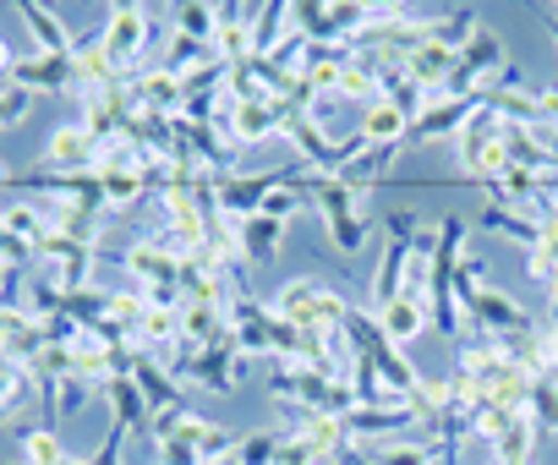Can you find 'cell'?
<instances>
[{
	"instance_id": "cell-24",
	"label": "cell",
	"mask_w": 558,
	"mask_h": 465,
	"mask_svg": "<svg viewBox=\"0 0 558 465\" xmlns=\"http://www.w3.org/2000/svg\"><path fill=\"white\" fill-rule=\"evenodd\" d=\"M454 61H460L454 50H444V45H433V39H427V45H416L400 66H405V77H411V83H422V88L438 99V94H444V83L454 77Z\"/></svg>"
},
{
	"instance_id": "cell-14",
	"label": "cell",
	"mask_w": 558,
	"mask_h": 465,
	"mask_svg": "<svg viewBox=\"0 0 558 465\" xmlns=\"http://www.w3.org/2000/svg\"><path fill=\"white\" fill-rule=\"evenodd\" d=\"M460 313H465V334H471V329H476V334H525V329H531V318L520 313V302L504 296V291H493V285L476 291Z\"/></svg>"
},
{
	"instance_id": "cell-18",
	"label": "cell",
	"mask_w": 558,
	"mask_h": 465,
	"mask_svg": "<svg viewBox=\"0 0 558 465\" xmlns=\"http://www.w3.org/2000/svg\"><path fill=\"white\" fill-rule=\"evenodd\" d=\"M132 383L143 389V400H148V411L154 416H165V411H186V394H181V378L159 362V356H137V367H132Z\"/></svg>"
},
{
	"instance_id": "cell-33",
	"label": "cell",
	"mask_w": 558,
	"mask_h": 465,
	"mask_svg": "<svg viewBox=\"0 0 558 465\" xmlns=\"http://www.w3.org/2000/svg\"><path fill=\"white\" fill-rule=\"evenodd\" d=\"M17 443H23V460H28V465H66V460H72L66 443H61V432H56L50 421L17 427Z\"/></svg>"
},
{
	"instance_id": "cell-7",
	"label": "cell",
	"mask_w": 558,
	"mask_h": 465,
	"mask_svg": "<svg viewBox=\"0 0 558 465\" xmlns=\"http://www.w3.org/2000/svg\"><path fill=\"white\" fill-rule=\"evenodd\" d=\"M170 372L175 378H192V383H203V389H214V394H230L235 383H241V372H246V356H241V345H235V334H225L219 345H197V351H175V362H170Z\"/></svg>"
},
{
	"instance_id": "cell-12",
	"label": "cell",
	"mask_w": 558,
	"mask_h": 465,
	"mask_svg": "<svg viewBox=\"0 0 558 465\" xmlns=\"http://www.w3.org/2000/svg\"><path fill=\"white\" fill-rule=\"evenodd\" d=\"M286 132V105L279 99H235L230 105V126H225V137L246 154V148H257V143H268V137H279Z\"/></svg>"
},
{
	"instance_id": "cell-39",
	"label": "cell",
	"mask_w": 558,
	"mask_h": 465,
	"mask_svg": "<svg viewBox=\"0 0 558 465\" xmlns=\"http://www.w3.org/2000/svg\"><path fill=\"white\" fill-rule=\"evenodd\" d=\"M482 274H487V264H482L476 253H465V258L454 264V302H460V307H465L476 291H487V280H482Z\"/></svg>"
},
{
	"instance_id": "cell-22",
	"label": "cell",
	"mask_w": 558,
	"mask_h": 465,
	"mask_svg": "<svg viewBox=\"0 0 558 465\" xmlns=\"http://www.w3.org/2000/svg\"><path fill=\"white\" fill-rule=\"evenodd\" d=\"M17 17L28 23V34H34V45L45 50V56H61V61H72L83 45L66 34V23L50 12V7H39V0H17Z\"/></svg>"
},
{
	"instance_id": "cell-29",
	"label": "cell",
	"mask_w": 558,
	"mask_h": 465,
	"mask_svg": "<svg viewBox=\"0 0 558 465\" xmlns=\"http://www.w3.org/2000/svg\"><path fill=\"white\" fill-rule=\"evenodd\" d=\"M378 323H384V334H389L395 345H411L422 329H433V318H427V302H416V296H395V302L378 313Z\"/></svg>"
},
{
	"instance_id": "cell-9",
	"label": "cell",
	"mask_w": 558,
	"mask_h": 465,
	"mask_svg": "<svg viewBox=\"0 0 558 465\" xmlns=\"http://www.w3.org/2000/svg\"><path fill=\"white\" fill-rule=\"evenodd\" d=\"M99 143H94V132L83 126V121H72V126H61L50 143H45V159H39V170L45 175H61V181H72V175H94L99 170Z\"/></svg>"
},
{
	"instance_id": "cell-2",
	"label": "cell",
	"mask_w": 558,
	"mask_h": 465,
	"mask_svg": "<svg viewBox=\"0 0 558 465\" xmlns=\"http://www.w3.org/2000/svg\"><path fill=\"white\" fill-rule=\"evenodd\" d=\"M286 323H296L302 334H340L345 329V318H351V302L335 291V285H324V280H313V274H302V280H286L274 291V302H268Z\"/></svg>"
},
{
	"instance_id": "cell-17",
	"label": "cell",
	"mask_w": 558,
	"mask_h": 465,
	"mask_svg": "<svg viewBox=\"0 0 558 465\" xmlns=\"http://www.w3.org/2000/svg\"><path fill=\"white\" fill-rule=\"evenodd\" d=\"M235 247H241L246 269H263V264L279 258V247H286V224L268 219V213H246V219H235Z\"/></svg>"
},
{
	"instance_id": "cell-44",
	"label": "cell",
	"mask_w": 558,
	"mask_h": 465,
	"mask_svg": "<svg viewBox=\"0 0 558 465\" xmlns=\"http://www.w3.org/2000/svg\"><path fill=\"white\" fill-rule=\"evenodd\" d=\"M542 23H547V34H553V45H558V7H547V12H542Z\"/></svg>"
},
{
	"instance_id": "cell-28",
	"label": "cell",
	"mask_w": 558,
	"mask_h": 465,
	"mask_svg": "<svg viewBox=\"0 0 558 465\" xmlns=\"http://www.w3.org/2000/svg\"><path fill=\"white\" fill-rule=\"evenodd\" d=\"M291 28H296V23H291L286 0H263V7L252 12V56H274L279 45H286Z\"/></svg>"
},
{
	"instance_id": "cell-11",
	"label": "cell",
	"mask_w": 558,
	"mask_h": 465,
	"mask_svg": "<svg viewBox=\"0 0 558 465\" xmlns=\"http://www.w3.org/2000/svg\"><path fill=\"white\" fill-rule=\"evenodd\" d=\"M94 258H99V247L72 242V236H50V242L39 247V274H45V280H56L66 296H77V291H88Z\"/></svg>"
},
{
	"instance_id": "cell-40",
	"label": "cell",
	"mask_w": 558,
	"mask_h": 465,
	"mask_svg": "<svg viewBox=\"0 0 558 465\" xmlns=\"http://www.w3.org/2000/svg\"><path fill=\"white\" fill-rule=\"evenodd\" d=\"M28 105H34V94H23V88H0V132L17 126V121L28 115Z\"/></svg>"
},
{
	"instance_id": "cell-37",
	"label": "cell",
	"mask_w": 558,
	"mask_h": 465,
	"mask_svg": "<svg viewBox=\"0 0 558 465\" xmlns=\"http://www.w3.org/2000/svg\"><path fill=\"white\" fill-rule=\"evenodd\" d=\"M274 449H279V427H257L235 443V465H274Z\"/></svg>"
},
{
	"instance_id": "cell-32",
	"label": "cell",
	"mask_w": 558,
	"mask_h": 465,
	"mask_svg": "<svg viewBox=\"0 0 558 465\" xmlns=\"http://www.w3.org/2000/svg\"><path fill=\"white\" fill-rule=\"evenodd\" d=\"M165 17H170V34L197 39V45H214V34H219V12L203 7V0H181V7H165Z\"/></svg>"
},
{
	"instance_id": "cell-30",
	"label": "cell",
	"mask_w": 558,
	"mask_h": 465,
	"mask_svg": "<svg viewBox=\"0 0 558 465\" xmlns=\"http://www.w3.org/2000/svg\"><path fill=\"white\" fill-rule=\"evenodd\" d=\"M0 224H7L17 242H28V247H34V258H39V247H45V242L56 236L39 203H0Z\"/></svg>"
},
{
	"instance_id": "cell-45",
	"label": "cell",
	"mask_w": 558,
	"mask_h": 465,
	"mask_svg": "<svg viewBox=\"0 0 558 465\" xmlns=\"http://www.w3.org/2000/svg\"><path fill=\"white\" fill-rule=\"evenodd\" d=\"M12 181V170H7V159H0V186H7Z\"/></svg>"
},
{
	"instance_id": "cell-13",
	"label": "cell",
	"mask_w": 558,
	"mask_h": 465,
	"mask_svg": "<svg viewBox=\"0 0 558 465\" xmlns=\"http://www.w3.org/2000/svg\"><path fill=\"white\" fill-rule=\"evenodd\" d=\"M476 110H482L476 94H465V99H433V105L411 121L405 148H427V143H438V137H460V126H465Z\"/></svg>"
},
{
	"instance_id": "cell-47",
	"label": "cell",
	"mask_w": 558,
	"mask_h": 465,
	"mask_svg": "<svg viewBox=\"0 0 558 465\" xmlns=\"http://www.w3.org/2000/svg\"><path fill=\"white\" fill-rule=\"evenodd\" d=\"M547 378H553V383H558V367H553V372H547Z\"/></svg>"
},
{
	"instance_id": "cell-25",
	"label": "cell",
	"mask_w": 558,
	"mask_h": 465,
	"mask_svg": "<svg viewBox=\"0 0 558 465\" xmlns=\"http://www.w3.org/2000/svg\"><path fill=\"white\" fill-rule=\"evenodd\" d=\"M39 394V378L28 362H12V356H0V427H7L17 411H28Z\"/></svg>"
},
{
	"instance_id": "cell-3",
	"label": "cell",
	"mask_w": 558,
	"mask_h": 465,
	"mask_svg": "<svg viewBox=\"0 0 558 465\" xmlns=\"http://www.w3.org/2000/svg\"><path fill=\"white\" fill-rule=\"evenodd\" d=\"M154 12H159V7H132V0H116L105 34L94 39V45H99V56H105L126 83L148 72L143 61H148V39H154Z\"/></svg>"
},
{
	"instance_id": "cell-26",
	"label": "cell",
	"mask_w": 558,
	"mask_h": 465,
	"mask_svg": "<svg viewBox=\"0 0 558 465\" xmlns=\"http://www.w3.org/2000/svg\"><path fill=\"white\" fill-rule=\"evenodd\" d=\"M94 389H99V383H88L83 372H66L61 383H50V389H39V394H45V405H50V427L61 432V421H72V416H83V405L94 400Z\"/></svg>"
},
{
	"instance_id": "cell-1",
	"label": "cell",
	"mask_w": 558,
	"mask_h": 465,
	"mask_svg": "<svg viewBox=\"0 0 558 465\" xmlns=\"http://www.w3.org/2000/svg\"><path fill=\"white\" fill-rule=\"evenodd\" d=\"M268 394L291 411H318V416H351L356 411L351 378H324L302 362H268Z\"/></svg>"
},
{
	"instance_id": "cell-4",
	"label": "cell",
	"mask_w": 558,
	"mask_h": 465,
	"mask_svg": "<svg viewBox=\"0 0 558 465\" xmlns=\"http://www.w3.org/2000/svg\"><path fill=\"white\" fill-rule=\"evenodd\" d=\"M302 192L318 203L324 230H329V242H335L340 253H362V247H367V224H362V213H356L362 197H356L340 175H329V170H307V175H302Z\"/></svg>"
},
{
	"instance_id": "cell-41",
	"label": "cell",
	"mask_w": 558,
	"mask_h": 465,
	"mask_svg": "<svg viewBox=\"0 0 558 465\" xmlns=\"http://www.w3.org/2000/svg\"><path fill=\"white\" fill-rule=\"evenodd\" d=\"M154 449H159V465H203V454H192L175 438H154Z\"/></svg>"
},
{
	"instance_id": "cell-42",
	"label": "cell",
	"mask_w": 558,
	"mask_h": 465,
	"mask_svg": "<svg viewBox=\"0 0 558 465\" xmlns=\"http://www.w3.org/2000/svg\"><path fill=\"white\" fill-rule=\"evenodd\" d=\"M126 438H132L126 427H110V438H105V449L94 454V465H121V449H126Z\"/></svg>"
},
{
	"instance_id": "cell-34",
	"label": "cell",
	"mask_w": 558,
	"mask_h": 465,
	"mask_svg": "<svg viewBox=\"0 0 558 465\" xmlns=\"http://www.w3.org/2000/svg\"><path fill=\"white\" fill-rule=\"evenodd\" d=\"M476 224H482V230H498V236H509V242H520L525 253L542 242V219H525V213H514V208H493V203H487V208L476 213Z\"/></svg>"
},
{
	"instance_id": "cell-27",
	"label": "cell",
	"mask_w": 558,
	"mask_h": 465,
	"mask_svg": "<svg viewBox=\"0 0 558 465\" xmlns=\"http://www.w3.org/2000/svg\"><path fill=\"white\" fill-rule=\"evenodd\" d=\"M373 465H438V438H389V443H356Z\"/></svg>"
},
{
	"instance_id": "cell-5",
	"label": "cell",
	"mask_w": 558,
	"mask_h": 465,
	"mask_svg": "<svg viewBox=\"0 0 558 465\" xmlns=\"http://www.w3.org/2000/svg\"><path fill=\"white\" fill-rule=\"evenodd\" d=\"M504 115H493V110H476L465 126H460V137H454V159H460V175L465 181H482V186H493L504 170H509V143H504Z\"/></svg>"
},
{
	"instance_id": "cell-23",
	"label": "cell",
	"mask_w": 558,
	"mask_h": 465,
	"mask_svg": "<svg viewBox=\"0 0 558 465\" xmlns=\"http://www.w3.org/2000/svg\"><path fill=\"white\" fill-rule=\"evenodd\" d=\"M214 12H219L214 50H219L230 66H246V61H252V12H257V7H214Z\"/></svg>"
},
{
	"instance_id": "cell-31",
	"label": "cell",
	"mask_w": 558,
	"mask_h": 465,
	"mask_svg": "<svg viewBox=\"0 0 558 465\" xmlns=\"http://www.w3.org/2000/svg\"><path fill=\"white\" fill-rule=\"evenodd\" d=\"M105 400L116 405V427H126V432L154 427V411H148V400H143V389H137L132 378H110V383H105Z\"/></svg>"
},
{
	"instance_id": "cell-46",
	"label": "cell",
	"mask_w": 558,
	"mask_h": 465,
	"mask_svg": "<svg viewBox=\"0 0 558 465\" xmlns=\"http://www.w3.org/2000/svg\"><path fill=\"white\" fill-rule=\"evenodd\" d=\"M208 465H235V454H225V460H208Z\"/></svg>"
},
{
	"instance_id": "cell-43",
	"label": "cell",
	"mask_w": 558,
	"mask_h": 465,
	"mask_svg": "<svg viewBox=\"0 0 558 465\" xmlns=\"http://www.w3.org/2000/svg\"><path fill=\"white\" fill-rule=\"evenodd\" d=\"M17 61H23V56H17L7 39H0V88H12V72H17Z\"/></svg>"
},
{
	"instance_id": "cell-8",
	"label": "cell",
	"mask_w": 558,
	"mask_h": 465,
	"mask_svg": "<svg viewBox=\"0 0 558 465\" xmlns=\"http://www.w3.org/2000/svg\"><path fill=\"white\" fill-rule=\"evenodd\" d=\"M154 438L186 443L192 454H203V465L235 454V443H241L230 427H219V421H208V416H197V411H165V416H154Z\"/></svg>"
},
{
	"instance_id": "cell-38",
	"label": "cell",
	"mask_w": 558,
	"mask_h": 465,
	"mask_svg": "<svg viewBox=\"0 0 558 465\" xmlns=\"http://www.w3.org/2000/svg\"><path fill=\"white\" fill-rule=\"evenodd\" d=\"M274 465H324V454L296 427H286V432H279V449H274Z\"/></svg>"
},
{
	"instance_id": "cell-36",
	"label": "cell",
	"mask_w": 558,
	"mask_h": 465,
	"mask_svg": "<svg viewBox=\"0 0 558 465\" xmlns=\"http://www.w3.org/2000/svg\"><path fill=\"white\" fill-rule=\"evenodd\" d=\"M525 411H531V421H536L542 432H558V383H553L547 372L531 378V400H525Z\"/></svg>"
},
{
	"instance_id": "cell-20",
	"label": "cell",
	"mask_w": 558,
	"mask_h": 465,
	"mask_svg": "<svg viewBox=\"0 0 558 465\" xmlns=\"http://www.w3.org/2000/svg\"><path fill=\"white\" fill-rule=\"evenodd\" d=\"M132 99H137V110H154V115H170V121H181L186 88H181V77H175V72H165V66H148L143 77H132Z\"/></svg>"
},
{
	"instance_id": "cell-16",
	"label": "cell",
	"mask_w": 558,
	"mask_h": 465,
	"mask_svg": "<svg viewBox=\"0 0 558 465\" xmlns=\"http://www.w3.org/2000/svg\"><path fill=\"white\" fill-rule=\"evenodd\" d=\"M72 83H77V56L72 61H61V56H45V50H34V56H23L17 61V72H12V88H23V94H72Z\"/></svg>"
},
{
	"instance_id": "cell-21",
	"label": "cell",
	"mask_w": 558,
	"mask_h": 465,
	"mask_svg": "<svg viewBox=\"0 0 558 465\" xmlns=\"http://www.w3.org/2000/svg\"><path fill=\"white\" fill-rule=\"evenodd\" d=\"M132 345L148 351V356H175V351H181V313L143 302V313H137V323H132Z\"/></svg>"
},
{
	"instance_id": "cell-15",
	"label": "cell",
	"mask_w": 558,
	"mask_h": 465,
	"mask_svg": "<svg viewBox=\"0 0 558 465\" xmlns=\"http://www.w3.org/2000/svg\"><path fill=\"white\" fill-rule=\"evenodd\" d=\"M345 427H351V438L356 443H389V438H405L411 427H422L416 416H411V405L405 400H384V405H356L351 416H345Z\"/></svg>"
},
{
	"instance_id": "cell-19",
	"label": "cell",
	"mask_w": 558,
	"mask_h": 465,
	"mask_svg": "<svg viewBox=\"0 0 558 465\" xmlns=\"http://www.w3.org/2000/svg\"><path fill=\"white\" fill-rule=\"evenodd\" d=\"M45 323L28 313V307H0V356H12V362H28L45 351Z\"/></svg>"
},
{
	"instance_id": "cell-48",
	"label": "cell",
	"mask_w": 558,
	"mask_h": 465,
	"mask_svg": "<svg viewBox=\"0 0 558 465\" xmlns=\"http://www.w3.org/2000/svg\"><path fill=\"white\" fill-rule=\"evenodd\" d=\"M17 465H28V460H17Z\"/></svg>"
},
{
	"instance_id": "cell-10",
	"label": "cell",
	"mask_w": 558,
	"mask_h": 465,
	"mask_svg": "<svg viewBox=\"0 0 558 465\" xmlns=\"http://www.w3.org/2000/svg\"><path fill=\"white\" fill-rule=\"evenodd\" d=\"M296 170V164H291ZM291 170H235V175H214V192H219V208L225 219H246V213H263L268 192L279 181H291Z\"/></svg>"
},
{
	"instance_id": "cell-35",
	"label": "cell",
	"mask_w": 558,
	"mask_h": 465,
	"mask_svg": "<svg viewBox=\"0 0 558 465\" xmlns=\"http://www.w3.org/2000/svg\"><path fill=\"white\" fill-rule=\"evenodd\" d=\"M536 438H542V427H536V421H531V411H525L504 438H493V443H487V449H493V465H531Z\"/></svg>"
},
{
	"instance_id": "cell-6",
	"label": "cell",
	"mask_w": 558,
	"mask_h": 465,
	"mask_svg": "<svg viewBox=\"0 0 558 465\" xmlns=\"http://www.w3.org/2000/svg\"><path fill=\"white\" fill-rule=\"evenodd\" d=\"M384 230H389V242H384V258H378V274H373V313H384L400 296V285H405V264H411L416 236H422V230H416V208H389Z\"/></svg>"
}]
</instances>
